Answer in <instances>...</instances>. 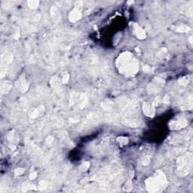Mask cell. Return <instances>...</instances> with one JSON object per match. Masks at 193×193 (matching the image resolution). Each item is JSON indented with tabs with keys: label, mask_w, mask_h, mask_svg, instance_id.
I'll return each mask as SVG.
<instances>
[{
	"label": "cell",
	"mask_w": 193,
	"mask_h": 193,
	"mask_svg": "<svg viewBox=\"0 0 193 193\" xmlns=\"http://www.w3.org/2000/svg\"><path fill=\"white\" fill-rule=\"evenodd\" d=\"M117 65L122 73L132 75L136 73L138 69L137 62L131 54L125 53L120 55L117 60Z\"/></svg>",
	"instance_id": "6da1fadb"
},
{
	"label": "cell",
	"mask_w": 193,
	"mask_h": 193,
	"mask_svg": "<svg viewBox=\"0 0 193 193\" xmlns=\"http://www.w3.org/2000/svg\"><path fill=\"white\" fill-rule=\"evenodd\" d=\"M146 184L149 192H159L166 186V179L164 174H158L156 177L147 180Z\"/></svg>",
	"instance_id": "7a4b0ae2"
},
{
	"label": "cell",
	"mask_w": 193,
	"mask_h": 193,
	"mask_svg": "<svg viewBox=\"0 0 193 193\" xmlns=\"http://www.w3.org/2000/svg\"><path fill=\"white\" fill-rule=\"evenodd\" d=\"M143 111H144V113L146 114L147 115H148V116H153L154 114H155L154 108L152 105H150L148 103H144V105H143Z\"/></svg>",
	"instance_id": "3957f363"
},
{
	"label": "cell",
	"mask_w": 193,
	"mask_h": 193,
	"mask_svg": "<svg viewBox=\"0 0 193 193\" xmlns=\"http://www.w3.org/2000/svg\"><path fill=\"white\" fill-rule=\"evenodd\" d=\"M134 27H135V31H136V33L137 35V36L140 39H144L146 37V34L144 33L143 30L141 29V27L137 24L134 25Z\"/></svg>",
	"instance_id": "277c9868"
},
{
	"label": "cell",
	"mask_w": 193,
	"mask_h": 193,
	"mask_svg": "<svg viewBox=\"0 0 193 193\" xmlns=\"http://www.w3.org/2000/svg\"><path fill=\"white\" fill-rule=\"evenodd\" d=\"M80 17H81V13H80V11H79L78 9H75L73 11H72L70 18L73 21L79 20L80 19Z\"/></svg>",
	"instance_id": "5b68a950"
},
{
	"label": "cell",
	"mask_w": 193,
	"mask_h": 193,
	"mask_svg": "<svg viewBox=\"0 0 193 193\" xmlns=\"http://www.w3.org/2000/svg\"><path fill=\"white\" fill-rule=\"evenodd\" d=\"M113 103L110 101V100H106V101H104L103 103V104H102V107L104 109H110L112 107H113Z\"/></svg>",
	"instance_id": "8992f818"
},
{
	"label": "cell",
	"mask_w": 193,
	"mask_h": 193,
	"mask_svg": "<svg viewBox=\"0 0 193 193\" xmlns=\"http://www.w3.org/2000/svg\"><path fill=\"white\" fill-rule=\"evenodd\" d=\"M24 172V169L23 168H17L15 170V174L16 175H20Z\"/></svg>",
	"instance_id": "52a82bcc"
},
{
	"label": "cell",
	"mask_w": 193,
	"mask_h": 193,
	"mask_svg": "<svg viewBox=\"0 0 193 193\" xmlns=\"http://www.w3.org/2000/svg\"><path fill=\"white\" fill-rule=\"evenodd\" d=\"M36 172H33V173H31V175L30 176V180H33L34 178H36Z\"/></svg>",
	"instance_id": "ba28073f"
},
{
	"label": "cell",
	"mask_w": 193,
	"mask_h": 193,
	"mask_svg": "<svg viewBox=\"0 0 193 193\" xmlns=\"http://www.w3.org/2000/svg\"><path fill=\"white\" fill-rule=\"evenodd\" d=\"M143 69H144V71H145V72H147V71H148V70H149L150 69H149V67H147V66H146V67L143 68Z\"/></svg>",
	"instance_id": "9c48e42d"
},
{
	"label": "cell",
	"mask_w": 193,
	"mask_h": 193,
	"mask_svg": "<svg viewBox=\"0 0 193 193\" xmlns=\"http://www.w3.org/2000/svg\"><path fill=\"white\" fill-rule=\"evenodd\" d=\"M164 102H165V103H167V102H168V97H165V100H164Z\"/></svg>",
	"instance_id": "30bf717a"
}]
</instances>
